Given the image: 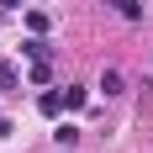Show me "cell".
<instances>
[{"label":"cell","instance_id":"1","mask_svg":"<svg viewBox=\"0 0 153 153\" xmlns=\"http://www.w3.org/2000/svg\"><path fill=\"white\" fill-rule=\"evenodd\" d=\"M100 90H106V95H122V69H100Z\"/></svg>","mask_w":153,"mask_h":153},{"label":"cell","instance_id":"2","mask_svg":"<svg viewBox=\"0 0 153 153\" xmlns=\"http://www.w3.org/2000/svg\"><path fill=\"white\" fill-rule=\"evenodd\" d=\"M85 100H90V90H85V85H69V90H63V106H69V111H79Z\"/></svg>","mask_w":153,"mask_h":153},{"label":"cell","instance_id":"3","mask_svg":"<svg viewBox=\"0 0 153 153\" xmlns=\"http://www.w3.org/2000/svg\"><path fill=\"white\" fill-rule=\"evenodd\" d=\"M21 53H27V58H48V53H53V48H48L42 37H27V42H21Z\"/></svg>","mask_w":153,"mask_h":153},{"label":"cell","instance_id":"4","mask_svg":"<svg viewBox=\"0 0 153 153\" xmlns=\"http://www.w3.org/2000/svg\"><path fill=\"white\" fill-rule=\"evenodd\" d=\"M37 111H42V116H58V111H63V95H53V90H48L42 100H37Z\"/></svg>","mask_w":153,"mask_h":153},{"label":"cell","instance_id":"5","mask_svg":"<svg viewBox=\"0 0 153 153\" xmlns=\"http://www.w3.org/2000/svg\"><path fill=\"white\" fill-rule=\"evenodd\" d=\"M116 11H122L127 21H143V0H116Z\"/></svg>","mask_w":153,"mask_h":153},{"label":"cell","instance_id":"6","mask_svg":"<svg viewBox=\"0 0 153 153\" xmlns=\"http://www.w3.org/2000/svg\"><path fill=\"white\" fill-rule=\"evenodd\" d=\"M53 137H58V148H74V143H79V127H69V122H63Z\"/></svg>","mask_w":153,"mask_h":153},{"label":"cell","instance_id":"7","mask_svg":"<svg viewBox=\"0 0 153 153\" xmlns=\"http://www.w3.org/2000/svg\"><path fill=\"white\" fill-rule=\"evenodd\" d=\"M0 90H16V63L0 58Z\"/></svg>","mask_w":153,"mask_h":153},{"label":"cell","instance_id":"8","mask_svg":"<svg viewBox=\"0 0 153 153\" xmlns=\"http://www.w3.org/2000/svg\"><path fill=\"white\" fill-rule=\"evenodd\" d=\"M48 74H53V69H48V58H32V85H48Z\"/></svg>","mask_w":153,"mask_h":153},{"label":"cell","instance_id":"9","mask_svg":"<svg viewBox=\"0 0 153 153\" xmlns=\"http://www.w3.org/2000/svg\"><path fill=\"white\" fill-rule=\"evenodd\" d=\"M16 5H21V0H0V11H16Z\"/></svg>","mask_w":153,"mask_h":153},{"label":"cell","instance_id":"10","mask_svg":"<svg viewBox=\"0 0 153 153\" xmlns=\"http://www.w3.org/2000/svg\"><path fill=\"white\" fill-rule=\"evenodd\" d=\"M0 132H11V122H5V116H0Z\"/></svg>","mask_w":153,"mask_h":153}]
</instances>
